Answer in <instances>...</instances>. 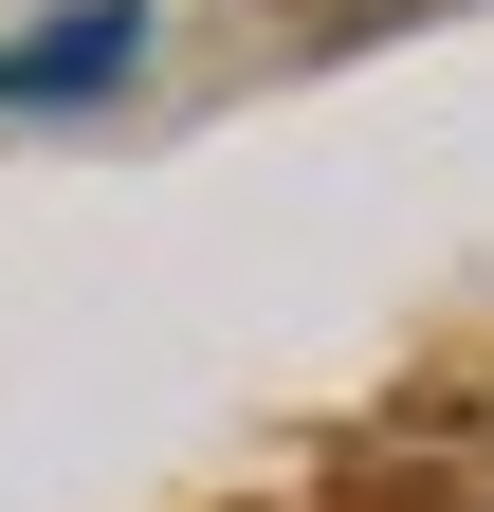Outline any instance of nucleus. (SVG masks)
Instances as JSON below:
<instances>
[{
  "instance_id": "1",
  "label": "nucleus",
  "mask_w": 494,
  "mask_h": 512,
  "mask_svg": "<svg viewBox=\"0 0 494 512\" xmlns=\"http://www.w3.org/2000/svg\"><path fill=\"white\" fill-rule=\"evenodd\" d=\"M129 55H147V0H55V19L0 37V110H92Z\"/></svg>"
}]
</instances>
